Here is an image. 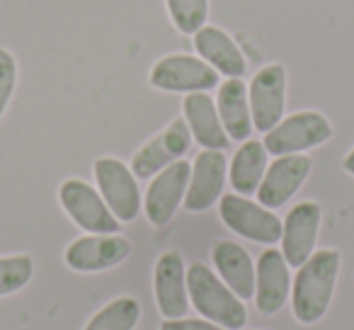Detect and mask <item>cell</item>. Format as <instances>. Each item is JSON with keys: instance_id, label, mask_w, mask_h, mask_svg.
I'll use <instances>...</instances> for the list:
<instances>
[{"instance_id": "obj_1", "label": "cell", "mask_w": 354, "mask_h": 330, "mask_svg": "<svg viewBox=\"0 0 354 330\" xmlns=\"http://www.w3.org/2000/svg\"><path fill=\"white\" fill-rule=\"evenodd\" d=\"M339 275V253L333 248L315 250L299 267L291 294L294 318L301 325H315L330 309Z\"/></svg>"}, {"instance_id": "obj_2", "label": "cell", "mask_w": 354, "mask_h": 330, "mask_svg": "<svg viewBox=\"0 0 354 330\" xmlns=\"http://www.w3.org/2000/svg\"><path fill=\"white\" fill-rule=\"evenodd\" d=\"M187 294L194 309L221 328L241 330L248 323V311L243 301L204 262H192L187 267Z\"/></svg>"}, {"instance_id": "obj_3", "label": "cell", "mask_w": 354, "mask_h": 330, "mask_svg": "<svg viewBox=\"0 0 354 330\" xmlns=\"http://www.w3.org/2000/svg\"><path fill=\"white\" fill-rule=\"evenodd\" d=\"M218 214L231 231L248 241L262 243V246H274L277 241H281V226H284L281 219L272 209L262 207L260 202L255 204L243 194H223L218 202Z\"/></svg>"}, {"instance_id": "obj_4", "label": "cell", "mask_w": 354, "mask_h": 330, "mask_svg": "<svg viewBox=\"0 0 354 330\" xmlns=\"http://www.w3.org/2000/svg\"><path fill=\"white\" fill-rule=\"evenodd\" d=\"M93 173L100 194H102L109 212L117 217V221H133L138 217V209H141V192H138V180L131 173V168L117 158H97Z\"/></svg>"}, {"instance_id": "obj_5", "label": "cell", "mask_w": 354, "mask_h": 330, "mask_svg": "<svg viewBox=\"0 0 354 330\" xmlns=\"http://www.w3.org/2000/svg\"><path fill=\"white\" fill-rule=\"evenodd\" d=\"M333 136V127L320 112H296L291 117H284L274 129L265 134V148L272 156H291L325 143Z\"/></svg>"}, {"instance_id": "obj_6", "label": "cell", "mask_w": 354, "mask_h": 330, "mask_svg": "<svg viewBox=\"0 0 354 330\" xmlns=\"http://www.w3.org/2000/svg\"><path fill=\"white\" fill-rule=\"evenodd\" d=\"M59 202L66 209V214L71 217V221L83 228V231L100 233V236L119 231L117 217L109 212L102 194L93 185L85 183V180L68 178L66 183H61Z\"/></svg>"}, {"instance_id": "obj_7", "label": "cell", "mask_w": 354, "mask_h": 330, "mask_svg": "<svg viewBox=\"0 0 354 330\" xmlns=\"http://www.w3.org/2000/svg\"><path fill=\"white\" fill-rule=\"evenodd\" d=\"M189 178H192V163L180 158L151 180L143 197V214L156 228H162L172 221L180 204L185 202Z\"/></svg>"}, {"instance_id": "obj_8", "label": "cell", "mask_w": 354, "mask_h": 330, "mask_svg": "<svg viewBox=\"0 0 354 330\" xmlns=\"http://www.w3.org/2000/svg\"><path fill=\"white\" fill-rule=\"evenodd\" d=\"M148 80L153 88L165 93H207L216 88L218 73L197 56L170 54L153 66Z\"/></svg>"}, {"instance_id": "obj_9", "label": "cell", "mask_w": 354, "mask_h": 330, "mask_svg": "<svg viewBox=\"0 0 354 330\" xmlns=\"http://www.w3.org/2000/svg\"><path fill=\"white\" fill-rule=\"evenodd\" d=\"M192 146V131H189L185 119H172L158 136H153L148 143H143L131 158V173L136 180L156 178L160 170L172 165L175 161L185 156Z\"/></svg>"}, {"instance_id": "obj_10", "label": "cell", "mask_w": 354, "mask_h": 330, "mask_svg": "<svg viewBox=\"0 0 354 330\" xmlns=\"http://www.w3.org/2000/svg\"><path fill=\"white\" fill-rule=\"evenodd\" d=\"M252 127L257 131H270L284 119L286 107V68L281 64H270L252 75L248 85Z\"/></svg>"}, {"instance_id": "obj_11", "label": "cell", "mask_w": 354, "mask_h": 330, "mask_svg": "<svg viewBox=\"0 0 354 330\" xmlns=\"http://www.w3.org/2000/svg\"><path fill=\"white\" fill-rule=\"evenodd\" d=\"M313 161L304 153H291L279 156L272 165H267L265 178L257 187V202L267 209H279L294 197L310 175Z\"/></svg>"}, {"instance_id": "obj_12", "label": "cell", "mask_w": 354, "mask_h": 330, "mask_svg": "<svg viewBox=\"0 0 354 330\" xmlns=\"http://www.w3.org/2000/svg\"><path fill=\"white\" fill-rule=\"evenodd\" d=\"M131 253V243L117 233H93V236L75 238L66 248V265L75 272H102L122 265Z\"/></svg>"}, {"instance_id": "obj_13", "label": "cell", "mask_w": 354, "mask_h": 330, "mask_svg": "<svg viewBox=\"0 0 354 330\" xmlns=\"http://www.w3.org/2000/svg\"><path fill=\"white\" fill-rule=\"evenodd\" d=\"M153 289H156L158 311L165 320L183 318L189 309L187 294V267H185L183 255L177 250L162 253L156 260L153 270Z\"/></svg>"}, {"instance_id": "obj_14", "label": "cell", "mask_w": 354, "mask_h": 330, "mask_svg": "<svg viewBox=\"0 0 354 330\" xmlns=\"http://www.w3.org/2000/svg\"><path fill=\"white\" fill-rule=\"evenodd\" d=\"M320 204L299 202L281 223V255L289 267H301L313 255L315 241L320 231Z\"/></svg>"}, {"instance_id": "obj_15", "label": "cell", "mask_w": 354, "mask_h": 330, "mask_svg": "<svg viewBox=\"0 0 354 330\" xmlns=\"http://www.w3.org/2000/svg\"><path fill=\"white\" fill-rule=\"evenodd\" d=\"M291 294L289 262L284 260L281 250L267 248L257 257L255 267V306L262 315H274L284 309Z\"/></svg>"}, {"instance_id": "obj_16", "label": "cell", "mask_w": 354, "mask_h": 330, "mask_svg": "<svg viewBox=\"0 0 354 330\" xmlns=\"http://www.w3.org/2000/svg\"><path fill=\"white\" fill-rule=\"evenodd\" d=\"M228 163L223 151H207L204 148L192 163V178L185 194V209L187 212H207L221 199L223 185H226Z\"/></svg>"}, {"instance_id": "obj_17", "label": "cell", "mask_w": 354, "mask_h": 330, "mask_svg": "<svg viewBox=\"0 0 354 330\" xmlns=\"http://www.w3.org/2000/svg\"><path fill=\"white\" fill-rule=\"evenodd\" d=\"M185 122H187L192 138H197L199 146L207 151H226L231 146L226 129L218 117L216 102L209 93H189L183 102Z\"/></svg>"}, {"instance_id": "obj_18", "label": "cell", "mask_w": 354, "mask_h": 330, "mask_svg": "<svg viewBox=\"0 0 354 330\" xmlns=\"http://www.w3.org/2000/svg\"><path fill=\"white\" fill-rule=\"evenodd\" d=\"M192 44L199 59L207 61L216 73L226 75V78H243L248 68L245 56L231 39V35H226L221 27L204 25L197 35H192Z\"/></svg>"}, {"instance_id": "obj_19", "label": "cell", "mask_w": 354, "mask_h": 330, "mask_svg": "<svg viewBox=\"0 0 354 330\" xmlns=\"http://www.w3.org/2000/svg\"><path fill=\"white\" fill-rule=\"evenodd\" d=\"M212 260L221 279L238 299H255V265L245 248L236 241H216L212 248Z\"/></svg>"}, {"instance_id": "obj_20", "label": "cell", "mask_w": 354, "mask_h": 330, "mask_svg": "<svg viewBox=\"0 0 354 330\" xmlns=\"http://www.w3.org/2000/svg\"><path fill=\"white\" fill-rule=\"evenodd\" d=\"M216 109L228 138H233V141H248L250 138L255 127H252L248 88L241 78H228L226 83L218 85Z\"/></svg>"}, {"instance_id": "obj_21", "label": "cell", "mask_w": 354, "mask_h": 330, "mask_svg": "<svg viewBox=\"0 0 354 330\" xmlns=\"http://www.w3.org/2000/svg\"><path fill=\"white\" fill-rule=\"evenodd\" d=\"M267 148L262 141L257 138H248L243 141V146L236 151L231 161V168H228V178H231V185L236 190V194H243V197H250V194L257 192L262 178H265L267 170Z\"/></svg>"}, {"instance_id": "obj_22", "label": "cell", "mask_w": 354, "mask_h": 330, "mask_svg": "<svg viewBox=\"0 0 354 330\" xmlns=\"http://www.w3.org/2000/svg\"><path fill=\"white\" fill-rule=\"evenodd\" d=\"M141 318V306L131 296H119L109 301L88 320L85 330H133Z\"/></svg>"}, {"instance_id": "obj_23", "label": "cell", "mask_w": 354, "mask_h": 330, "mask_svg": "<svg viewBox=\"0 0 354 330\" xmlns=\"http://www.w3.org/2000/svg\"><path fill=\"white\" fill-rule=\"evenodd\" d=\"M172 25L183 35H197L209 17V0H165Z\"/></svg>"}, {"instance_id": "obj_24", "label": "cell", "mask_w": 354, "mask_h": 330, "mask_svg": "<svg viewBox=\"0 0 354 330\" xmlns=\"http://www.w3.org/2000/svg\"><path fill=\"white\" fill-rule=\"evenodd\" d=\"M35 275V262L30 255L0 257V296H10L30 284Z\"/></svg>"}, {"instance_id": "obj_25", "label": "cell", "mask_w": 354, "mask_h": 330, "mask_svg": "<svg viewBox=\"0 0 354 330\" xmlns=\"http://www.w3.org/2000/svg\"><path fill=\"white\" fill-rule=\"evenodd\" d=\"M17 85V61L8 49L0 46V117L6 114Z\"/></svg>"}, {"instance_id": "obj_26", "label": "cell", "mask_w": 354, "mask_h": 330, "mask_svg": "<svg viewBox=\"0 0 354 330\" xmlns=\"http://www.w3.org/2000/svg\"><path fill=\"white\" fill-rule=\"evenodd\" d=\"M160 330H226L221 325L212 323V320H199V318H172L160 323Z\"/></svg>"}, {"instance_id": "obj_27", "label": "cell", "mask_w": 354, "mask_h": 330, "mask_svg": "<svg viewBox=\"0 0 354 330\" xmlns=\"http://www.w3.org/2000/svg\"><path fill=\"white\" fill-rule=\"evenodd\" d=\"M342 168L347 170L349 175H354V148L347 153V156H344V161H342Z\"/></svg>"}]
</instances>
